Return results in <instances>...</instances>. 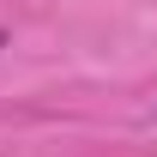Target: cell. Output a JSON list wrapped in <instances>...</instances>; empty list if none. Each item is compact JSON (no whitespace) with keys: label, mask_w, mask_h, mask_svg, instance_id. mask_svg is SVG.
Listing matches in <instances>:
<instances>
[{"label":"cell","mask_w":157,"mask_h":157,"mask_svg":"<svg viewBox=\"0 0 157 157\" xmlns=\"http://www.w3.org/2000/svg\"><path fill=\"white\" fill-rule=\"evenodd\" d=\"M0 42H6V36H0Z\"/></svg>","instance_id":"1"}]
</instances>
